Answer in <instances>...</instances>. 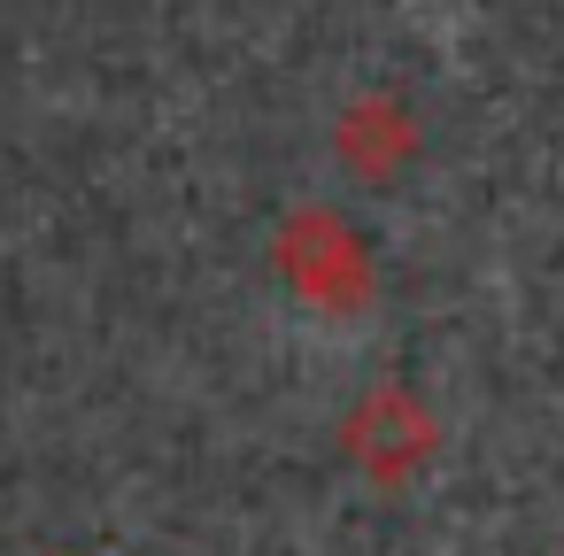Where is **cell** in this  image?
<instances>
[{
  "mask_svg": "<svg viewBox=\"0 0 564 556\" xmlns=\"http://www.w3.org/2000/svg\"><path fill=\"white\" fill-rule=\"evenodd\" d=\"M425 440H433V425H425V410H417L410 394H371V402L348 417V448H356L379 479H394L402 464H417Z\"/></svg>",
  "mask_w": 564,
  "mask_h": 556,
  "instance_id": "cell-2",
  "label": "cell"
},
{
  "mask_svg": "<svg viewBox=\"0 0 564 556\" xmlns=\"http://www.w3.org/2000/svg\"><path fill=\"white\" fill-rule=\"evenodd\" d=\"M286 279L302 286V294H317L325 309H340V302H364V248L348 240V225L340 217H294L286 225Z\"/></svg>",
  "mask_w": 564,
  "mask_h": 556,
  "instance_id": "cell-1",
  "label": "cell"
}]
</instances>
